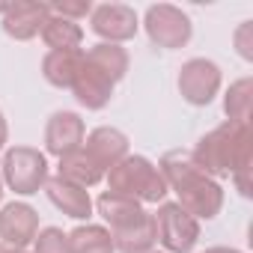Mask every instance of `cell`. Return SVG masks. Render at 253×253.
<instances>
[{
  "mask_svg": "<svg viewBox=\"0 0 253 253\" xmlns=\"http://www.w3.org/2000/svg\"><path fill=\"white\" fill-rule=\"evenodd\" d=\"M39 232V214L27 203H9L0 209V241L24 250Z\"/></svg>",
  "mask_w": 253,
  "mask_h": 253,
  "instance_id": "8fae6325",
  "label": "cell"
},
{
  "mask_svg": "<svg viewBox=\"0 0 253 253\" xmlns=\"http://www.w3.org/2000/svg\"><path fill=\"white\" fill-rule=\"evenodd\" d=\"M146 253H158V250H146Z\"/></svg>",
  "mask_w": 253,
  "mask_h": 253,
  "instance_id": "f546056e",
  "label": "cell"
},
{
  "mask_svg": "<svg viewBox=\"0 0 253 253\" xmlns=\"http://www.w3.org/2000/svg\"><path fill=\"white\" fill-rule=\"evenodd\" d=\"M42 42L51 48V51H81L84 45V30L78 21H69V18H60L51 12V18L45 21L42 27Z\"/></svg>",
  "mask_w": 253,
  "mask_h": 253,
  "instance_id": "e0dca14e",
  "label": "cell"
},
{
  "mask_svg": "<svg viewBox=\"0 0 253 253\" xmlns=\"http://www.w3.org/2000/svg\"><path fill=\"white\" fill-rule=\"evenodd\" d=\"M57 176L66 179V182H72V185L92 188V185H98V182L104 179V170H101V167H98L84 149H78V152L60 158V170H57Z\"/></svg>",
  "mask_w": 253,
  "mask_h": 253,
  "instance_id": "d6986e66",
  "label": "cell"
},
{
  "mask_svg": "<svg viewBox=\"0 0 253 253\" xmlns=\"http://www.w3.org/2000/svg\"><path fill=\"white\" fill-rule=\"evenodd\" d=\"M6 9H9V3H0V15H6Z\"/></svg>",
  "mask_w": 253,
  "mask_h": 253,
  "instance_id": "83f0119b",
  "label": "cell"
},
{
  "mask_svg": "<svg viewBox=\"0 0 253 253\" xmlns=\"http://www.w3.org/2000/svg\"><path fill=\"white\" fill-rule=\"evenodd\" d=\"M220 81V66L206 57H194L179 69V92L194 107H206L217 95Z\"/></svg>",
  "mask_w": 253,
  "mask_h": 253,
  "instance_id": "ba28073f",
  "label": "cell"
},
{
  "mask_svg": "<svg viewBox=\"0 0 253 253\" xmlns=\"http://www.w3.org/2000/svg\"><path fill=\"white\" fill-rule=\"evenodd\" d=\"M86 128H84V119L72 110H57L48 119V128H45V149L57 158L72 155L84 146Z\"/></svg>",
  "mask_w": 253,
  "mask_h": 253,
  "instance_id": "30bf717a",
  "label": "cell"
},
{
  "mask_svg": "<svg viewBox=\"0 0 253 253\" xmlns=\"http://www.w3.org/2000/svg\"><path fill=\"white\" fill-rule=\"evenodd\" d=\"M89 27L104 42L119 45V42H128V39L137 36L140 21H137V12L125 3H101V6H92Z\"/></svg>",
  "mask_w": 253,
  "mask_h": 253,
  "instance_id": "9c48e42d",
  "label": "cell"
},
{
  "mask_svg": "<svg viewBox=\"0 0 253 253\" xmlns=\"http://www.w3.org/2000/svg\"><path fill=\"white\" fill-rule=\"evenodd\" d=\"M0 200H3V176H0Z\"/></svg>",
  "mask_w": 253,
  "mask_h": 253,
  "instance_id": "f1b7e54d",
  "label": "cell"
},
{
  "mask_svg": "<svg viewBox=\"0 0 253 253\" xmlns=\"http://www.w3.org/2000/svg\"><path fill=\"white\" fill-rule=\"evenodd\" d=\"M51 18V6L48 3H36V0H15L9 3L6 15H3V30L6 36L18 39V42H27L33 36L42 33L45 21Z\"/></svg>",
  "mask_w": 253,
  "mask_h": 253,
  "instance_id": "7c38bea8",
  "label": "cell"
},
{
  "mask_svg": "<svg viewBox=\"0 0 253 253\" xmlns=\"http://www.w3.org/2000/svg\"><path fill=\"white\" fill-rule=\"evenodd\" d=\"M155 217L158 244L167 253H191L200 241V220L191 217L179 203H161Z\"/></svg>",
  "mask_w": 253,
  "mask_h": 253,
  "instance_id": "8992f818",
  "label": "cell"
},
{
  "mask_svg": "<svg viewBox=\"0 0 253 253\" xmlns=\"http://www.w3.org/2000/svg\"><path fill=\"white\" fill-rule=\"evenodd\" d=\"M95 209H98L101 220L107 223L104 229L110 232L116 250H122V253H146V250L155 247V241H158L155 217L140 203L104 191L95 200Z\"/></svg>",
  "mask_w": 253,
  "mask_h": 253,
  "instance_id": "3957f363",
  "label": "cell"
},
{
  "mask_svg": "<svg viewBox=\"0 0 253 253\" xmlns=\"http://www.w3.org/2000/svg\"><path fill=\"white\" fill-rule=\"evenodd\" d=\"M78 69H81V51H48L42 60L45 81L60 89H72Z\"/></svg>",
  "mask_w": 253,
  "mask_h": 253,
  "instance_id": "ac0fdd59",
  "label": "cell"
},
{
  "mask_svg": "<svg viewBox=\"0 0 253 253\" xmlns=\"http://www.w3.org/2000/svg\"><path fill=\"white\" fill-rule=\"evenodd\" d=\"M81 149L107 173L113 164H119L125 155H128V137H125L119 128L101 125V128H95V131H89V134L84 137V146H81Z\"/></svg>",
  "mask_w": 253,
  "mask_h": 253,
  "instance_id": "4fadbf2b",
  "label": "cell"
},
{
  "mask_svg": "<svg viewBox=\"0 0 253 253\" xmlns=\"http://www.w3.org/2000/svg\"><path fill=\"white\" fill-rule=\"evenodd\" d=\"M33 244H36V253H72L69 250V235L63 229H57V226L39 229Z\"/></svg>",
  "mask_w": 253,
  "mask_h": 253,
  "instance_id": "7402d4cb",
  "label": "cell"
},
{
  "mask_svg": "<svg viewBox=\"0 0 253 253\" xmlns=\"http://www.w3.org/2000/svg\"><path fill=\"white\" fill-rule=\"evenodd\" d=\"M107 191L119 194V197H128L140 206L143 203H161L170 194L161 170L143 155H125L119 164H113L107 170Z\"/></svg>",
  "mask_w": 253,
  "mask_h": 253,
  "instance_id": "277c9868",
  "label": "cell"
},
{
  "mask_svg": "<svg viewBox=\"0 0 253 253\" xmlns=\"http://www.w3.org/2000/svg\"><path fill=\"white\" fill-rule=\"evenodd\" d=\"M113 81L104 78L95 66H89L84 60V51H81V69L75 75V84H72V92L78 98V104H84L86 110H101L110 98H113Z\"/></svg>",
  "mask_w": 253,
  "mask_h": 253,
  "instance_id": "5bb4252c",
  "label": "cell"
},
{
  "mask_svg": "<svg viewBox=\"0 0 253 253\" xmlns=\"http://www.w3.org/2000/svg\"><path fill=\"white\" fill-rule=\"evenodd\" d=\"M194 164L217 179H232L241 197H250V170H253V134L250 125L223 122L211 128L206 137H200L197 149L191 152Z\"/></svg>",
  "mask_w": 253,
  "mask_h": 253,
  "instance_id": "6da1fadb",
  "label": "cell"
},
{
  "mask_svg": "<svg viewBox=\"0 0 253 253\" xmlns=\"http://www.w3.org/2000/svg\"><path fill=\"white\" fill-rule=\"evenodd\" d=\"M3 182L21 197L39 194V188H45V182H48L45 155L39 149H33V146L6 149V155H3Z\"/></svg>",
  "mask_w": 253,
  "mask_h": 253,
  "instance_id": "5b68a950",
  "label": "cell"
},
{
  "mask_svg": "<svg viewBox=\"0 0 253 253\" xmlns=\"http://www.w3.org/2000/svg\"><path fill=\"white\" fill-rule=\"evenodd\" d=\"M84 60L89 66H95L104 78H110L113 84H119L125 78V72H128V54H125V48L119 45H110V42H98L92 45L89 51H84Z\"/></svg>",
  "mask_w": 253,
  "mask_h": 253,
  "instance_id": "2e32d148",
  "label": "cell"
},
{
  "mask_svg": "<svg viewBox=\"0 0 253 253\" xmlns=\"http://www.w3.org/2000/svg\"><path fill=\"white\" fill-rule=\"evenodd\" d=\"M206 253H241V250H235V247H209Z\"/></svg>",
  "mask_w": 253,
  "mask_h": 253,
  "instance_id": "484cf974",
  "label": "cell"
},
{
  "mask_svg": "<svg viewBox=\"0 0 253 253\" xmlns=\"http://www.w3.org/2000/svg\"><path fill=\"white\" fill-rule=\"evenodd\" d=\"M223 113L229 116L226 122L250 125V113H253V81L250 78H241V81H235L226 89V95H223Z\"/></svg>",
  "mask_w": 253,
  "mask_h": 253,
  "instance_id": "44dd1931",
  "label": "cell"
},
{
  "mask_svg": "<svg viewBox=\"0 0 253 253\" xmlns=\"http://www.w3.org/2000/svg\"><path fill=\"white\" fill-rule=\"evenodd\" d=\"M6 253H27V250H18V247H6Z\"/></svg>",
  "mask_w": 253,
  "mask_h": 253,
  "instance_id": "4316f807",
  "label": "cell"
},
{
  "mask_svg": "<svg viewBox=\"0 0 253 253\" xmlns=\"http://www.w3.org/2000/svg\"><path fill=\"white\" fill-rule=\"evenodd\" d=\"M69 250L72 253H116L113 238L98 223H84L69 232Z\"/></svg>",
  "mask_w": 253,
  "mask_h": 253,
  "instance_id": "ffe728a7",
  "label": "cell"
},
{
  "mask_svg": "<svg viewBox=\"0 0 253 253\" xmlns=\"http://www.w3.org/2000/svg\"><path fill=\"white\" fill-rule=\"evenodd\" d=\"M6 140H9V125H6V116H3V110H0V149L6 146Z\"/></svg>",
  "mask_w": 253,
  "mask_h": 253,
  "instance_id": "d4e9b609",
  "label": "cell"
},
{
  "mask_svg": "<svg viewBox=\"0 0 253 253\" xmlns=\"http://www.w3.org/2000/svg\"><path fill=\"white\" fill-rule=\"evenodd\" d=\"M235 51L244 60H253V21H241V27L235 30Z\"/></svg>",
  "mask_w": 253,
  "mask_h": 253,
  "instance_id": "cb8c5ba5",
  "label": "cell"
},
{
  "mask_svg": "<svg viewBox=\"0 0 253 253\" xmlns=\"http://www.w3.org/2000/svg\"><path fill=\"white\" fill-rule=\"evenodd\" d=\"M158 170L167 182V191H173L179 197V206L191 214V217H217L223 209V188L220 182H214L211 176H206L191 152H167L158 161Z\"/></svg>",
  "mask_w": 253,
  "mask_h": 253,
  "instance_id": "7a4b0ae2",
  "label": "cell"
},
{
  "mask_svg": "<svg viewBox=\"0 0 253 253\" xmlns=\"http://www.w3.org/2000/svg\"><path fill=\"white\" fill-rule=\"evenodd\" d=\"M143 27H146V36L152 39V45L167 48V51L185 48L191 42V33H194L191 18L179 6H173V3H155V6H149L146 18H143Z\"/></svg>",
  "mask_w": 253,
  "mask_h": 253,
  "instance_id": "52a82bcc",
  "label": "cell"
},
{
  "mask_svg": "<svg viewBox=\"0 0 253 253\" xmlns=\"http://www.w3.org/2000/svg\"><path fill=\"white\" fill-rule=\"evenodd\" d=\"M54 15L60 18H69V21H78V18H86L92 12V3L86 0V3H66V0H57V3H48Z\"/></svg>",
  "mask_w": 253,
  "mask_h": 253,
  "instance_id": "603a6c76",
  "label": "cell"
},
{
  "mask_svg": "<svg viewBox=\"0 0 253 253\" xmlns=\"http://www.w3.org/2000/svg\"><path fill=\"white\" fill-rule=\"evenodd\" d=\"M45 194H48V200H51L63 214H69V217H75V220H86V217L92 214L89 191L81 188V185H72V182L54 176V179L45 182Z\"/></svg>",
  "mask_w": 253,
  "mask_h": 253,
  "instance_id": "9a60e30c",
  "label": "cell"
}]
</instances>
